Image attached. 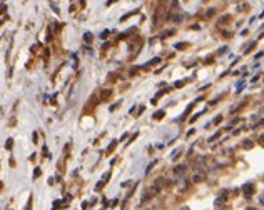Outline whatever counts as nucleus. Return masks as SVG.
Segmentation results:
<instances>
[{
  "label": "nucleus",
  "instance_id": "obj_1",
  "mask_svg": "<svg viewBox=\"0 0 264 210\" xmlns=\"http://www.w3.org/2000/svg\"><path fill=\"white\" fill-rule=\"evenodd\" d=\"M242 190H244V194L247 195V197H251V195H252V192H254V187H252L251 183H246L244 187H242Z\"/></svg>",
  "mask_w": 264,
  "mask_h": 210
},
{
  "label": "nucleus",
  "instance_id": "obj_2",
  "mask_svg": "<svg viewBox=\"0 0 264 210\" xmlns=\"http://www.w3.org/2000/svg\"><path fill=\"white\" fill-rule=\"evenodd\" d=\"M161 117H164V110H159V112H156V113H154V117H152V119H156V120H159V119H161Z\"/></svg>",
  "mask_w": 264,
  "mask_h": 210
},
{
  "label": "nucleus",
  "instance_id": "obj_3",
  "mask_svg": "<svg viewBox=\"0 0 264 210\" xmlns=\"http://www.w3.org/2000/svg\"><path fill=\"white\" fill-rule=\"evenodd\" d=\"M84 40L90 44V42H92V33H89V32H87V33H84Z\"/></svg>",
  "mask_w": 264,
  "mask_h": 210
},
{
  "label": "nucleus",
  "instance_id": "obj_4",
  "mask_svg": "<svg viewBox=\"0 0 264 210\" xmlns=\"http://www.w3.org/2000/svg\"><path fill=\"white\" fill-rule=\"evenodd\" d=\"M194 182H201V180H204V173H199V175H194Z\"/></svg>",
  "mask_w": 264,
  "mask_h": 210
},
{
  "label": "nucleus",
  "instance_id": "obj_5",
  "mask_svg": "<svg viewBox=\"0 0 264 210\" xmlns=\"http://www.w3.org/2000/svg\"><path fill=\"white\" fill-rule=\"evenodd\" d=\"M184 169H186L184 165H181V167H175V173H182V172H184Z\"/></svg>",
  "mask_w": 264,
  "mask_h": 210
},
{
  "label": "nucleus",
  "instance_id": "obj_6",
  "mask_svg": "<svg viewBox=\"0 0 264 210\" xmlns=\"http://www.w3.org/2000/svg\"><path fill=\"white\" fill-rule=\"evenodd\" d=\"M244 147H246V148H251V147H252V142H251V140H246V142H244Z\"/></svg>",
  "mask_w": 264,
  "mask_h": 210
},
{
  "label": "nucleus",
  "instance_id": "obj_7",
  "mask_svg": "<svg viewBox=\"0 0 264 210\" xmlns=\"http://www.w3.org/2000/svg\"><path fill=\"white\" fill-rule=\"evenodd\" d=\"M5 147H7V148H10V147H12V138H9V140L5 142Z\"/></svg>",
  "mask_w": 264,
  "mask_h": 210
},
{
  "label": "nucleus",
  "instance_id": "obj_8",
  "mask_svg": "<svg viewBox=\"0 0 264 210\" xmlns=\"http://www.w3.org/2000/svg\"><path fill=\"white\" fill-rule=\"evenodd\" d=\"M226 50H227V47H222V48H221V50H219V55H222V53H226Z\"/></svg>",
  "mask_w": 264,
  "mask_h": 210
},
{
  "label": "nucleus",
  "instance_id": "obj_9",
  "mask_svg": "<svg viewBox=\"0 0 264 210\" xmlns=\"http://www.w3.org/2000/svg\"><path fill=\"white\" fill-rule=\"evenodd\" d=\"M221 119H222V117H221V115H219V117H216V120H214V123H219V122H221Z\"/></svg>",
  "mask_w": 264,
  "mask_h": 210
},
{
  "label": "nucleus",
  "instance_id": "obj_10",
  "mask_svg": "<svg viewBox=\"0 0 264 210\" xmlns=\"http://www.w3.org/2000/svg\"><path fill=\"white\" fill-rule=\"evenodd\" d=\"M182 210H187V208H186V207H184V208H182Z\"/></svg>",
  "mask_w": 264,
  "mask_h": 210
},
{
  "label": "nucleus",
  "instance_id": "obj_11",
  "mask_svg": "<svg viewBox=\"0 0 264 210\" xmlns=\"http://www.w3.org/2000/svg\"><path fill=\"white\" fill-rule=\"evenodd\" d=\"M247 210H254V208H247Z\"/></svg>",
  "mask_w": 264,
  "mask_h": 210
}]
</instances>
